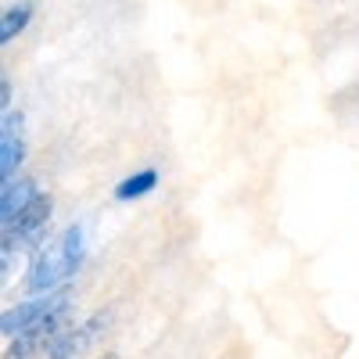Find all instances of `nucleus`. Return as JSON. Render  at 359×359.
<instances>
[{
  "instance_id": "obj_1",
  "label": "nucleus",
  "mask_w": 359,
  "mask_h": 359,
  "mask_svg": "<svg viewBox=\"0 0 359 359\" xmlns=\"http://www.w3.org/2000/svg\"><path fill=\"white\" fill-rule=\"evenodd\" d=\"M86 226L83 223H72L65 226L54 241H43L36 252H29V262H25V291L29 294H50V291H62L69 280H76V273L86 262Z\"/></svg>"
},
{
  "instance_id": "obj_4",
  "label": "nucleus",
  "mask_w": 359,
  "mask_h": 359,
  "mask_svg": "<svg viewBox=\"0 0 359 359\" xmlns=\"http://www.w3.org/2000/svg\"><path fill=\"white\" fill-rule=\"evenodd\" d=\"M22 126H25V115L18 108L4 111V123H0V184H4V180L22 176V165H25V137H22Z\"/></svg>"
},
{
  "instance_id": "obj_8",
  "label": "nucleus",
  "mask_w": 359,
  "mask_h": 359,
  "mask_svg": "<svg viewBox=\"0 0 359 359\" xmlns=\"http://www.w3.org/2000/svg\"><path fill=\"white\" fill-rule=\"evenodd\" d=\"M15 108V94H11V79L4 76L0 79V111H11Z\"/></svg>"
},
{
  "instance_id": "obj_5",
  "label": "nucleus",
  "mask_w": 359,
  "mask_h": 359,
  "mask_svg": "<svg viewBox=\"0 0 359 359\" xmlns=\"http://www.w3.org/2000/svg\"><path fill=\"white\" fill-rule=\"evenodd\" d=\"M40 198V187L33 176H15V180H4L0 184V226L15 223L29 205Z\"/></svg>"
},
{
  "instance_id": "obj_6",
  "label": "nucleus",
  "mask_w": 359,
  "mask_h": 359,
  "mask_svg": "<svg viewBox=\"0 0 359 359\" xmlns=\"http://www.w3.org/2000/svg\"><path fill=\"white\" fill-rule=\"evenodd\" d=\"M36 18V4L33 0H15V4L4 8V15H0V47H11L29 25H33Z\"/></svg>"
},
{
  "instance_id": "obj_2",
  "label": "nucleus",
  "mask_w": 359,
  "mask_h": 359,
  "mask_svg": "<svg viewBox=\"0 0 359 359\" xmlns=\"http://www.w3.org/2000/svg\"><path fill=\"white\" fill-rule=\"evenodd\" d=\"M72 323V298L69 287L50 294H29L25 302L0 313V334L4 341L25 338V334H50Z\"/></svg>"
},
{
  "instance_id": "obj_3",
  "label": "nucleus",
  "mask_w": 359,
  "mask_h": 359,
  "mask_svg": "<svg viewBox=\"0 0 359 359\" xmlns=\"http://www.w3.org/2000/svg\"><path fill=\"white\" fill-rule=\"evenodd\" d=\"M50 216H54V198L47 191H40V198L25 208V212L0 226V255H11V252H36L43 241H47V226H50Z\"/></svg>"
},
{
  "instance_id": "obj_7",
  "label": "nucleus",
  "mask_w": 359,
  "mask_h": 359,
  "mask_svg": "<svg viewBox=\"0 0 359 359\" xmlns=\"http://www.w3.org/2000/svg\"><path fill=\"white\" fill-rule=\"evenodd\" d=\"M158 180H162V172L155 165H144V169H137V172L118 180L111 194H115V201H140V198H147L158 187Z\"/></svg>"
}]
</instances>
